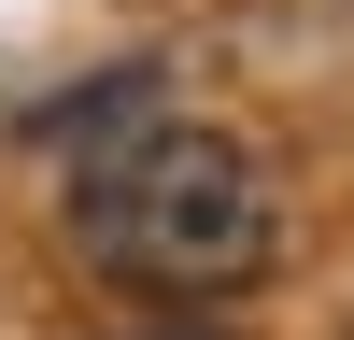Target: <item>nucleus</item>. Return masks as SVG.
<instances>
[{
    "label": "nucleus",
    "mask_w": 354,
    "mask_h": 340,
    "mask_svg": "<svg viewBox=\"0 0 354 340\" xmlns=\"http://www.w3.org/2000/svg\"><path fill=\"white\" fill-rule=\"evenodd\" d=\"M71 241L113 283H241L270 255V170L227 128L142 113V128L71 156Z\"/></svg>",
    "instance_id": "obj_1"
}]
</instances>
